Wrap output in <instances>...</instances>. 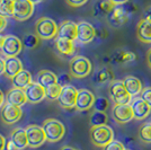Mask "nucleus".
Returning <instances> with one entry per match:
<instances>
[{
	"label": "nucleus",
	"instance_id": "nucleus-33",
	"mask_svg": "<svg viewBox=\"0 0 151 150\" xmlns=\"http://www.w3.org/2000/svg\"><path fill=\"white\" fill-rule=\"evenodd\" d=\"M38 44V36L28 34L23 38V46H25L27 49H34Z\"/></svg>",
	"mask_w": 151,
	"mask_h": 150
},
{
	"label": "nucleus",
	"instance_id": "nucleus-38",
	"mask_svg": "<svg viewBox=\"0 0 151 150\" xmlns=\"http://www.w3.org/2000/svg\"><path fill=\"white\" fill-rule=\"evenodd\" d=\"M87 1L88 0H67V2L72 7H80L82 5H85Z\"/></svg>",
	"mask_w": 151,
	"mask_h": 150
},
{
	"label": "nucleus",
	"instance_id": "nucleus-29",
	"mask_svg": "<svg viewBox=\"0 0 151 150\" xmlns=\"http://www.w3.org/2000/svg\"><path fill=\"white\" fill-rule=\"evenodd\" d=\"M0 16L14 17V0H0Z\"/></svg>",
	"mask_w": 151,
	"mask_h": 150
},
{
	"label": "nucleus",
	"instance_id": "nucleus-35",
	"mask_svg": "<svg viewBox=\"0 0 151 150\" xmlns=\"http://www.w3.org/2000/svg\"><path fill=\"white\" fill-rule=\"evenodd\" d=\"M104 150H126L125 146L123 142H121L119 140H113L112 142L107 144L106 147H104Z\"/></svg>",
	"mask_w": 151,
	"mask_h": 150
},
{
	"label": "nucleus",
	"instance_id": "nucleus-27",
	"mask_svg": "<svg viewBox=\"0 0 151 150\" xmlns=\"http://www.w3.org/2000/svg\"><path fill=\"white\" fill-rule=\"evenodd\" d=\"M55 46H57L58 51L60 53L64 54V56H70L75 51L73 41H70V40H67V38H58L55 40Z\"/></svg>",
	"mask_w": 151,
	"mask_h": 150
},
{
	"label": "nucleus",
	"instance_id": "nucleus-46",
	"mask_svg": "<svg viewBox=\"0 0 151 150\" xmlns=\"http://www.w3.org/2000/svg\"><path fill=\"white\" fill-rule=\"evenodd\" d=\"M5 100H6V97H5L4 93H2V92H1V89H0V107H2L4 103H5Z\"/></svg>",
	"mask_w": 151,
	"mask_h": 150
},
{
	"label": "nucleus",
	"instance_id": "nucleus-1",
	"mask_svg": "<svg viewBox=\"0 0 151 150\" xmlns=\"http://www.w3.org/2000/svg\"><path fill=\"white\" fill-rule=\"evenodd\" d=\"M90 139H91V142L95 146L104 148L114 140L113 129L106 124L99 125V126H91Z\"/></svg>",
	"mask_w": 151,
	"mask_h": 150
},
{
	"label": "nucleus",
	"instance_id": "nucleus-49",
	"mask_svg": "<svg viewBox=\"0 0 151 150\" xmlns=\"http://www.w3.org/2000/svg\"><path fill=\"white\" fill-rule=\"evenodd\" d=\"M28 1H31V2H33V4H37V2H40V1H43V0H28Z\"/></svg>",
	"mask_w": 151,
	"mask_h": 150
},
{
	"label": "nucleus",
	"instance_id": "nucleus-34",
	"mask_svg": "<svg viewBox=\"0 0 151 150\" xmlns=\"http://www.w3.org/2000/svg\"><path fill=\"white\" fill-rule=\"evenodd\" d=\"M109 106V103L106 98L104 97H98L95 100L94 103V108L95 111H98V112H105L107 108Z\"/></svg>",
	"mask_w": 151,
	"mask_h": 150
},
{
	"label": "nucleus",
	"instance_id": "nucleus-5",
	"mask_svg": "<svg viewBox=\"0 0 151 150\" xmlns=\"http://www.w3.org/2000/svg\"><path fill=\"white\" fill-rule=\"evenodd\" d=\"M109 96L115 104H131L133 97L129 94L123 80H113L109 86Z\"/></svg>",
	"mask_w": 151,
	"mask_h": 150
},
{
	"label": "nucleus",
	"instance_id": "nucleus-23",
	"mask_svg": "<svg viewBox=\"0 0 151 150\" xmlns=\"http://www.w3.org/2000/svg\"><path fill=\"white\" fill-rule=\"evenodd\" d=\"M33 82L32 75L27 70H22L18 72L14 78H12V84L14 88H19V89H26Z\"/></svg>",
	"mask_w": 151,
	"mask_h": 150
},
{
	"label": "nucleus",
	"instance_id": "nucleus-9",
	"mask_svg": "<svg viewBox=\"0 0 151 150\" xmlns=\"http://www.w3.org/2000/svg\"><path fill=\"white\" fill-rule=\"evenodd\" d=\"M78 89L71 85L62 87L61 95L58 98V103L62 108H75L76 100L78 96Z\"/></svg>",
	"mask_w": 151,
	"mask_h": 150
},
{
	"label": "nucleus",
	"instance_id": "nucleus-44",
	"mask_svg": "<svg viewBox=\"0 0 151 150\" xmlns=\"http://www.w3.org/2000/svg\"><path fill=\"white\" fill-rule=\"evenodd\" d=\"M114 5H124L126 2H129L130 0H111Z\"/></svg>",
	"mask_w": 151,
	"mask_h": 150
},
{
	"label": "nucleus",
	"instance_id": "nucleus-13",
	"mask_svg": "<svg viewBox=\"0 0 151 150\" xmlns=\"http://www.w3.org/2000/svg\"><path fill=\"white\" fill-rule=\"evenodd\" d=\"M131 107H132L133 115L135 120H145L148 118L151 113V107L148 105V103L145 102L141 97H133L132 102H131Z\"/></svg>",
	"mask_w": 151,
	"mask_h": 150
},
{
	"label": "nucleus",
	"instance_id": "nucleus-41",
	"mask_svg": "<svg viewBox=\"0 0 151 150\" xmlns=\"http://www.w3.org/2000/svg\"><path fill=\"white\" fill-rule=\"evenodd\" d=\"M6 70V60L0 58V75H4Z\"/></svg>",
	"mask_w": 151,
	"mask_h": 150
},
{
	"label": "nucleus",
	"instance_id": "nucleus-3",
	"mask_svg": "<svg viewBox=\"0 0 151 150\" xmlns=\"http://www.w3.org/2000/svg\"><path fill=\"white\" fill-rule=\"evenodd\" d=\"M58 28L59 26L57 25V23L53 19H50L47 17L40 18L35 24L36 35L43 40H50L58 35Z\"/></svg>",
	"mask_w": 151,
	"mask_h": 150
},
{
	"label": "nucleus",
	"instance_id": "nucleus-10",
	"mask_svg": "<svg viewBox=\"0 0 151 150\" xmlns=\"http://www.w3.org/2000/svg\"><path fill=\"white\" fill-rule=\"evenodd\" d=\"M97 35L95 27L90 23L80 22L77 24V41L81 44H88L94 41Z\"/></svg>",
	"mask_w": 151,
	"mask_h": 150
},
{
	"label": "nucleus",
	"instance_id": "nucleus-2",
	"mask_svg": "<svg viewBox=\"0 0 151 150\" xmlns=\"http://www.w3.org/2000/svg\"><path fill=\"white\" fill-rule=\"evenodd\" d=\"M42 128L45 132L46 140L50 142H57L61 140L65 133V128L63 123L54 119L45 120Z\"/></svg>",
	"mask_w": 151,
	"mask_h": 150
},
{
	"label": "nucleus",
	"instance_id": "nucleus-6",
	"mask_svg": "<svg viewBox=\"0 0 151 150\" xmlns=\"http://www.w3.org/2000/svg\"><path fill=\"white\" fill-rule=\"evenodd\" d=\"M27 140H28V146L31 148H37L40 146L44 144L46 141V136L42 126L36 124L28 125L25 129Z\"/></svg>",
	"mask_w": 151,
	"mask_h": 150
},
{
	"label": "nucleus",
	"instance_id": "nucleus-17",
	"mask_svg": "<svg viewBox=\"0 0 151 150\" xmlns=\"http://www.w3.org/2000/svg\"><path fill=\"white\" fill-rule=\"evenodd\" d=\"M135 60H137V56H135L134 52L127 50H122V49L113 52L111 58H109V61L113 64H116V66L126 64V63L133 62Z\"/></svg>",
	"mask_w": 151,
	"mask_h": 150
},
{
	"label": "nucleus",
	"instance_id": "nucleus-18",
	"mask_svg": "<svg viewBox=\"0 0 151 150\" xmlns=\"http://www.w3.org/2000/svg\"><path fill=\"white\" fill-rule=\"evenodd\" d=\"M58 38L76 41L77 40V24L71 20L62 22L58 28Z\"/></svg>",
	"mask_w": 151,
	"mask_h": 150
},
{
	"label": "nucleus",
	"instance_id": "nucleus-15",
	"mask_svg": "<svg viewBox=\"0 0 151 150\" xmlns=\"http://www.w3.org/2000/svg\"><path fill=\"white\" fill-rule=\"evenodd\" d=\"M22 49H23V42L18 38L14 35H7L1 51L8 58V56H16L17 54H19L22 52Z\"/></svg>",
	"mask_w": 151,
	"mask_h": 150
},
{
	"label": "nucleus",
	"instance_id": "nucleus-24",
	"mask_svg": "<svg viewBox=\"0 0 151 150\" xmlns=\"http://www.w3.org/2000/svg\"><path fill=\"white\" fill-rule=\"evenodd\" d=\"M10 140H12L14 142V144L16 146V149L17 150H23V149H25L26 147H28V140H27L25 129H22V128L15 129V130L12 132Z\"/></svg>",
	"mask_w": 151,
	"mask_h": 150
},
{
	"label": "nucleus",
	"instance_id": "nucleus-20",
	"mask_svg": "<svg viewBox=\"0 0 151 150\" xmlns=\"http://www.w3.org/2000/svg\"><path fill=\"white\" fill-rule=\"evenodd\" d=\"M137 35L139 41L142 43L150 44L151 43V22L142 18L138 24L137 27Z\"/></svg>",
	"mask_w": 151,
	"mask_h": 150
},
{
	"label": "nucleus",
	"instance_id": "nucleus-48",
	"mask_svg": "<svg viewBox=\"0 0 151 150\" xmlns=\"http://www.w3.org/2000/svg\"><path fill=\"white\" fill-rule=\"evenodd\" d=\"M61 150H77V149L72 148V147H69V146H65V147H62Z\"/></svg>",
	"mask_w": 151,
	"mask_h": 150
},
{
	"label": "nucleus",
	"instance_id": "nucleus-40",
	"mask_svg": "<svg viewBox=\"0 0 151 150\" xmlns=\"http://www.w3.org/2000/svg\"><path fill=\"white\" fill-rule=\"evenodd\" d=\"M143 18L151 22V6L148 7V8L145 10V13H143Z\"/></svg>",
	"mask_w": 151,
	"mask_h": 150
},
{
	"label": "nucleus",
	"instance_id": "nucleus-25",
	"mask_svg": "<svg viewBox=\"0 0 151 150\" xmlns=\"http://www.w3.org/2000/svg\"><path fill=\"white\" fill-rule=\"evenodd\" d=\"M114 6L115 5L111 0H99L94 7V15L96 17L107 16L108 14L112 12Z\"/></svg>",
	"mask_w": 151,
	"mask_h": 150
},
{
	"label": "nucleus",
	"instance_id": "nucleus-36",
	"mask_svg": "<svg viewBox=\"0 0 151 150\" xmlns=\"http://www.w3.org/2000/svg\"><path fill=\"white\" fill-rule=\"evenodd\" d=\"M142 100L148 103V105L151 107V87H145L143 88L141 96H140Z\"/></svg>",
	"mask_w": 151,
	"mask_h": 150
},
{
	"label": "nucleus",
	"instance_id": "nucleus-43",
	"mask_svg": "<svg viewBox=\"0 0 151 150\" xmlns=\"http://www.w3.org/2000/svg\"><path fill=\"white\" fill-rule=\"evenodd\" d=\"M5 150H17V149H16V146L14 144L13 141H12V140H9V141H7L6 149Z\"/></svg>",
	"mask_w": 151,
	"mask_h": 150
},
{
	"label": "nucleus",
	"instance_id": "nucleus-26",
	"mask_svg": "<svg viewBox=\"0 0 151 150\" xmlns=\"http://www.w3.org/2000/svg\"><path fill=\"white\" fill-rule=\"evenodd\" d=\"M93 80L96 85H104L106 82L114 80V75L108 68H101L95 72Z\"/></svg>",
	"mask_w": 151,
	"mask_h": 150
},
{
	"label": "nucleus",
	"instance_id": "nucleus-19",
	"mask_svg": "<svg viewBox=\"0 0 151 150\" xmlns=\"http://www.w3.org/2000/svg\"><path fill=\"white\" fill-rule=\"evenodd\" d=\"M123 84L125 86L126 90L129 92V94L132 97H137L138 95H141L142 90H143L141 80L134 76H126L123 79Z\"/></svg>",
	"mask_w": 151,
	"mask_h": 150
},
{
	"label": "nucleus",
	"instance_id": "nucleus-45",
	"mask_svg": "<svg viewBox=\"0 0 151 150\" xmlns=\"http://www.w3.org/2000/svg\"><path fill=\"white\" fill-rule=\"evenodd\" d=\"M147 61H148V66H149L151 69V48L149 49L148 53H147Z\"/></svg>",
	"mask_w": 151,
	"mask_h": 150
},
{
	"label": "nucleus",
	"instance_id": "nucleus-39",
	"mask_svg": "<svg viewBox=\"0 0 151 150\" xmlns=\"http://www.w3.org/2000/svg\"><path fill=\"white\" fill-rule=\"evenodd\" d=\"M6 26H7V18L6 17L0 16V33L6 28Z\"/></svg>",
	"mask_w": 151,
	"mask_h": 150
},
{
	"label": "nucleus",
	"instance_id": "nucleus-31",
	"mask_svg": "<svg viewBox=\"0 0 151 150\" xmlns=\"http://www.w3.org/2000/svg\"><path fill=\"white\" fill-rule=\"evenodd\" d=\"M139 138L145 144H151V123H145L140 128Z\"/></svg>",
	"mask_w": 151,
	"mask_h": 150
},
{
	"label": "nucleus",
	"instance_id": "nucleus-16",
	"mask_svg": "<svg viewBox=\"0 0 151 150\" xmlns=\"http://www.w3.org/2000/svg\"><path fill=\"white\" fill-rule=\"evenodd\" d=\"M25 90L26 97L29 103L36 104L43 100L46 97V92L43 86H41L38 82H32L28 87L24 89Z\"/></svg>",
	"mask_w": 151,
	"mask_h": 150
},
{
	"label": "nucleus",
	"instance_id": "nucleus-11",
	"mask_svg": "<svg viewBox=\"0 0 151 150\" xmlns=\"http://www.w3.org/2000/svg\"><path fill=\"white\" fill-rule=\"evenodd\" d=\"M129 16H130V14L125 9L124 5H115L112 12L107 15V18L112 26L121 27L127 22Z\"/></svg>",
	"mask_w": 151,
	"mask_h": 150
},
{
	"label": "nucleus",
	"instance_id": "nucleus-14",
	"mask_svg": "<svg viewBox=\"0 0 151 150\" xmlns=\"http://www.w3.org/2000/svg\"><path fill=\"white\" fill-rule=\"evenodd\" d=\"M95 100H96V97L88 89H80L78 92L75 108L78 111H87L89 108L94 107Z\"/></svg>",
	"mask_w": 151,
	"mask_h": 150
},
{
	"label": "nucleus",
	"instance_id": "nucleus-8",
	"mask_svg": "<svg viewBox=\"0 0 151 150\" xmlns=\"http://www.w3.org/2000/svg\"><path fill=\"white\" fill-rule=\"evenodd\" d=\"M112 115L115 122L125 124L134 119L132 107L130 104H115L112 110Z\"/></svg>",
	"mask_w": 151,
	"mask_h": 150
},
{
	"label": "nucleus",
	"instance_id": "nucleus-21",
	"mask_svg": "<svg viewBox=\"0 0 151 150\" xmlns=\"http://www.w3.org/2000/svg\"><path fill=\"white\" fill-rule=\"evenodd\" d=\"M6 100L7 103L9 104H13V105H16V106L22 107L27 100V97H26L25 90L24 89H19V88H13L8 92V94L6 96Z\"/></svg>",
	"mask_w": 151,
	"mask_h": 150
},
{
	"label": "nucleus",
	"instance_id": "nucleus-12",
	"mask_svg": "<svg viewBox=\"0 0 151 150\" xmlns=\"http://www.w3.org/2000/svg\"><path fill=\"white\" fill-rule=\"evenodd\" d=\"M23 116V111L19 106L6 103L1 110V119L6 124H15Z\"/></svg>",
	"mask_w": 151,
	"mask_h": 150
},
{
	"label": "nucleus",
	"instance_id": "nucleus-7",
	"mask_svg": "<svg viewBox=\"0 0 151 150\" xmlns=\"http://www.w3.org/2000/svg\"><path fill=\"white\" fill-rule=\"evenodd\" d=\"M34 13V4L28 0H14V18L26 20Z\"/></svg>",
	"mask_w": 151,
	"mask_h": 150
},
{
	"label": "nucleus",
	"instance_id": "nucleus-32",
	"mask_svg": "<svg viewBox=\"0 0 151 150\" xmlns=\"http://www.w3.org/2000/svg\"><path fill=\"white\" fill-rule=\"evenodd\" d=\"M61 90H62V86H60L59 84H54V85H51L47 88H45V92H46V97L51 100H55L60 97L61 95Z\"/></svg>",
	"mask_w": 151,
	"mask_h": 150
},
{
	"label": "nucleus",
	"instance_id": "nucleus-22",
	"mask_svg": "<svg viewBox=\"0 0 151 150\" xmlns=\"http://www.w3.org/2000/svg\"><path fill=\"white\" fill-rule=\"evenodd\" d=\"M23 69V63L17 56H8L6 59V70L5 75L8 78H14L18 72H20Z\"/></svg>",
	"mask_w": 151,
	"mask_h": 150
},
{
	"label": "nucleus",
	"instance_id": "nucleus-28",
	"mask_svg": "<svg viewBox=\"0 0 151 150\" xmlns=\"http://www.w3.org/2000/svg\"><path fill=\"white\" fill-rule=\"evenodd\" d=\"M57 81L58 77L49 70H42L37 76V82L44 88H47L51 85L57 84Z\"/></svg>",
	"mask_w": 151,
	"mask_h": 150
},
{
	"label": "nucleus",
	"instance_id": "nucleus-30",
	"mask_svg": "<svg viewBox=\"0 0 151 150\" xmlns=\"http://www.w3.org/2000/svg\"><path fill=\"white\" fill-rule=\"evenodd\" d=\"M107 118L106 113L105 112H98V111H95L91 116H90V125L91 126H99V125H105L107 123Z\"/></svg>",
	"mask_w": 151,
	"mask_h": 150
},
{
	"label": "nucleus",
	"instance_id": "nucleus-4",
	"mask_svg": "<svg viewBox=\"0 0 151 150\" xmlns=\"http://www.w3.org/2000/svg\"><path fill=\"white\" fill-rule=\"evenodd\" d=\"M91 62L86 56H77L70 61V74L75 78H85L91 72Z\"/></svg>",
	"mask_w": 151,
	"mask_h": 150
},
{
	"label": "nucleus",
	"instance_id": "nucleus-42",
	"mask_svg": "<svg viewBox=\"0 0 151 150\" xmlns=\"http://www.w3.org/2000/svg\"><path fill=\"white\" fill-rule=\"evenodd\" d=\"M6 139H5V137L2 136V134H0V150H5L6 149Z\"/></svg>",
	"mask_w": 151,
	"mask_h": 150
},
{
	"label": "nucleus",
	"instance_id": "nucleus-37",
	"mask_svg": "<svg viewBox=\"0 0 151 150\" xmlns=\"http://www.w3.org/2000/svg\"><path fill=\"white\" fill-rule=\"evenodd\" d=\"M58 84L60 85V86H68L70 85V76L67 75V74H61L60 76H58Z\"/></svg>",
	"mask_w": 151,
	"mask_h": 150
},
{
	"label": "nucleus",
	"instance_id": "nucleus-47",
	"mask_svg": "<svg viewBox=\"0 0 151 150\" xmlns=\"http://www.w3.org/2000/svg\"><path fill=\"white\" fill-rule=\"evenodd\" d=\"M5 41H6V36L2 35V34H0V50H2V46H4Z\"/></svg>",
	"mask_w": 151,
	"mask_h": 150
}]
</instances>
